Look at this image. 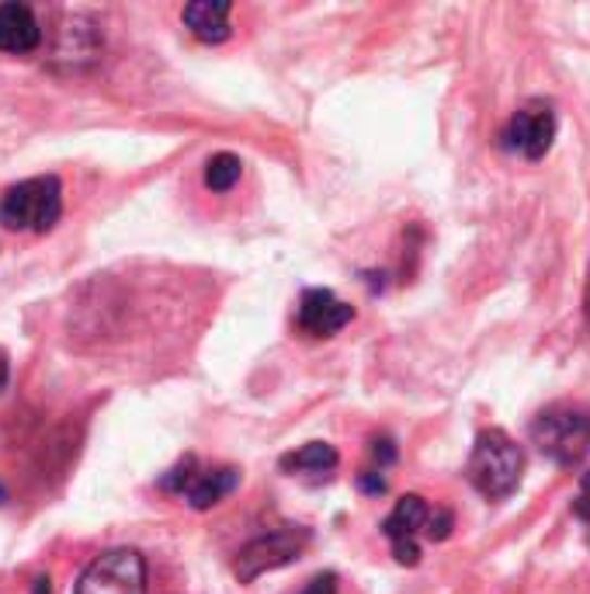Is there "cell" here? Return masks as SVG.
<instances>
[{"mask_svg":"<svg viewBox=\"0 0 590 594\" xmlns=\"http://www.w3.org/2000/svg\"><path fill=\"white\" fill-rule=\"evenodd\" d=\"M525 473V452L517 448V442L507 431L487 428L479 431V439L469 452L466 477L476 491L487 501H507Z\"/></svg>","mask_w":590,"mask_h":594,"instance_id":"cell-1","label":"cell"},{"mask_svg":"<svg viewBox=\"0 0 590 594\" xmlns=\"http://www.w3.org/2000/svg\"><path fill=\"white\" fill-rule=\"evenodd\" d=\"M63 216V185L52 174L14 185L0 199V223L17 233H49Z\"/></svg>","mask_w":590,"mask_h":594,"instance_id":"cell-2","label":"cell"},{"mask_svg":"<svg viewBox=\"0 0 590 594\" xmlns=\"http://www.w3.org/2000/svg\"><path fill=\"white\" fill-rule=\"evenodd\" d=\"M528 434L556 466H580L590 452V414L574 404H552L535 417Z\"/></svg>","mask_w":590,"mask_h":594,"instance_id":"cell-3","label":"cell"},{"mask_svg":"<svg viewBox=\"0 0 590 594\" xmlns=\"http://www.w3.org/2000/svg\"><path fill=\"white\" fill-rule=\"evenodd\" d=\"M160 486L171 494H181L194 511H209L216 504L234 494L240 486V473L234 466H212V469H199L194 459L188 456L185 463H177L171 473L160 480Z\"/></svg>","mask_w":590,"mask_h":594,"instance_id":"cell-4","label":"cell"},{"mask_svg":"<svg viewBox=\"0 0 590 594\" xmlns=\"http://www.w3.org/2000/svg\"><path fill=\"white\" fill-rule=\"evenodd\" d=\"M77 594H147V560L136 549H109L91 560Z\"/></svg>","mask_w":590,"mask_h":594,"instance_id":"cell-5","label":"cell"},{"mask_svg":"<svg viewBox=\"0 0 590 594\" xmlns=\"http://www.w3.org/2000/svg\"><path fill=\"white\" fill-rule=\"evenodd\" d=\"M552 139H556V109L545 98H531L511 115L504 132H500V147L522 153L525 161H542Z\"/></svg>","mask_w":590,"mask_h":594,"instance_id":"cell-6","label":"cell"},{"mask_svg":"<svg viewBox=\"0 0 590 594\" xmlns=\"http://www.w3.org/2000/svg\"><path fill=\"white\" fill-rule=\"evenodd\" d=\"M306 543H310L306 529H278V532L250 539V543L237 553V578L243 584H250L267 570L289 567L296 556L306 549Z\"/></svg>","mask_w":590,"mask_h":594,"instance_id":"cell-7","label":"cell"},{"mask_svg":"<svg viewBox=\"0 0 590 594\" xmlns=\"http://www.w3.org/2000/svg\"><path fill=\"white\" fill-rule=\"evenodd\" d=\"M299 330L310 338H334L337 330H344L354 320V306L337 300L330 289H306L299 300Z\"/></svg>","mask_w":590,"mask_h":594,"instance_id":"cell-8","label":"cell"},{"mask_svg":"<svg viewBox=\"0 0 590 594\" xmlns=\"http://www.w3.org/2000/svg\"><path fill=\"white\" fill-rule=\"evenodd\" d=\"M42 42V25L28 4H0V52L25 56Z\"/></svg>","mask_w":590,"mask_h":594,"instance_id":"cell-9","label":"cell"},{"mask_svg":"<svg viewBox=\"0 0 590 594\" xmlns=\"http://www.w3.org/2000/svg\"><path fill=\"white\" fill-rule=\"evenodd\" d=\"M229 11L234 4H226V0H194L181 11V22L199 42L219 46L229 39Z\"/></svg>","mask_w":590,"mask_h":594,"instance_id":"cell-10","label":"cell"},{"mask_svg":"<svg viewBox=\"0 0 590 594\" xmlns=\"http://www.w3.org/2000/svg\"><path fill=\"white\" fill-rule=\"evenodd\" d=\"M427 518H431V508L420 494H406L397 501V508L389 511V518L382 521V532L392 546H406L417 543V532H424Z\"/></svg>","mask_w":590,"mask_h":594,"instance_id":"cell-11","label":"cell"},{"mask_svg":"<svg viewBox=\"0 0 590 594\" xmlns=\"http://www.w3.org/2000/svg\"><path fill=\"white\" fill-rule=\"evenodd\" d=\"M337 463H341V456L327 442L302 445L299 452L281 456V469H289V473H330V469H337Z\"/></svg>","mask_w":590,"mask_h":594,"instance_id":"cell-12","label":"cell"},{"mask_svg":"<svg viewBox=\"0 0 590 594\" xmlns=\"http://www.w3.org/2000/svg\"><path fill=\"white\" fill-rule=\"evenodd\" d=\"M240 174H243V164L237 153H216V156H209V164H205V188L219 191V195L223 191H234Z\"/></svg>","mask_w":590,"mask_h":594,"instance_id":"cell-13","label":"cell"},{"mask_svg":"<svg viewBox=\"0 0 590 594\" xmlns=\"http://www.w3.org/2000/svg\"><path fill=\"white\" fill-rule=\"evenodd\" d=\"M452 526H455L452 511H431V518H427V526H424V535L431 539V543H444V539L452 535Z\"/></svg>","mask_w":590,"mask_h":594,"instance_id":"cell-14","label":"cell"},{"mask_svg":"<svg viewBox=\"0 0 590 594\" xmlns=\"http://www.w3.org/2000/svg\"><path fill=\"white\" fill-rule=\"evenodd\" d=\"M299 594H337V573H316V578L302 587Z\"/></svg>","mask_w":590,"mask_h":594,"instance_id":"cell-15","label":"cell"},{"mask_svg":"<svg viewBox=\"0 0 590 594\" xmlns=\"http://www.w3.org/2000/svg\"><path fill=\"white\" fill-rule=\"evenodd\" d=\"M372 459L379 463V469L389 466V463H397V445H392V439H375L372 442Z\"/></svg>","mask_w":590,"mask_h":594,"instance_id":"cell-16","label":"cell"},{"mask_svg":"<svg viewBox=\"0 0 590 594\" xmlns=\"http://www.w3.org/2000/svg\"><path fill=\"white\" fill-rule=\"evenodd\" d=\"M357 486H362L365 494H386V480L379 477V469H365V473L357 477Z\"/></svg>","mask_w":590,"mask_h":594,"instance_id":"cell-17","label":"cell"},{"mask_svg":"<svg viewBox=\"0 0 590 594\" xmlns=\"http://www.w3.org/2000/svg\"><path fill=\"white\" fill-rule=\"evenodd\" d=\"M574 511H577L583 521H590V473H583V480H580V494H577V501H574Z\"/></svg>","mask_w":590,"mask_h":594,"instance_id":"cell-18","label":"cell"},{"mask_svg":"<svg viewBox=\"0 0 590 594\" xmlns=\"http://www.w3.org/2000/svg\"><path fill=\"white\" fill-rule=\"evenodd\" d=\"M8 376H11V369H8V355L0 352V393H4V387H8Z\"/></svg>","mask_w":590,"mask_h":594,"instance_id":"cell-19","label":"cell"},{"mask_svg":"<svg viewBox=\"0 0 590 594\" xmlns=\"http://www.w3.org/2000/svg\"><path fill=\"white\" fill-rule=\"evenodd\" d=\"M35 594H52V584H49V578H35Z\"/></svg>","mask_w":590,"mask_h":594,"instance_id":"cell-20","label":"cell"},{"mask_svg":"<svg viewBox=\"0 0 590 594\" xmlns=\"http://www.w3.org/2000/svg\"><path fill=\"white\" fill-rule=\"evenodd\" d=\"M583 309H587V324H590V275H587V300H583Z\"/></svg>","mask_w":590,"mask_h":594,"instance_id":"cell-21","label":"cell"},{"mask_svg":"<svg viewBox=\"0 0 590 594\" xmlns=\"http://www.w3.org/2000/svg\"><path fill=\"white\" fill-rule=\"evenodd\" d=\"M8 501V491H4V483H0V504H4Z\"/></svg>","mask_w":590,"mask_h":594,"instance_id":"cell-22","label":"cell"}]
</instances>
